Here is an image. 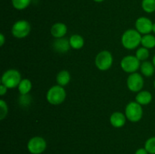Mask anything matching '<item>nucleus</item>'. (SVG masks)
<instances>
[{"label": "nucleus", "mask_w": 155, "mask_h": 154, "mask_svg": "<svg viewBox=\"0 0 155 154\" xmlns=\"http://www.w3.org/2000/svg\"><path fill=\"white\" fill-rule=\"evenodd\" d=\"M142 37L141 33H139L137 30L130 29L127 30L123 34L121 42L124 48L127 49L133 50L140 45L142 42Z\"/></svg>", "instance_id": "1"}, {"label": "nucleus", "mask_w": 155, "mask_h": 154, "mask_svg": "<svg viewBox=\"0 0 155 154\" xmlns=\"http://www.w3.org/2000/svg\"><path fill=\"white\" fill-rule=\"evenodd\" d=\"M66 91L62 86L54 85L48 89L46 95V99L49 104L52 105H58L62 104L66 98Z\"/></svg>", "instance_id": "2"}, {"label": "nucleus", "mask_w": 155, "mask_h": 154, "mask_svg": "<svg viewBox=\"0 0 155 154\" xmlns=\"http://www.w3.org/2000/svg\"><path fill=\"white\" fill-rule=\"evenodd\" d=\"M21 81V75L19 71L11 69L5 71L2 76V84L8 88H14L19 85Z\"/></svg>", "instance_id": "3"}, {"label": "nucleus", "mask_w": 155, "mask_h": 154, "mask_svg": "<svg viewBox=\"0 0 155 154\" xmlns=\"http://www.w3.org/2000/svg\"><path fill=\"white\" fill-rule=\"evenodd\" d=\"M125 115L127 119L130 122H136L141 120L143 115L142 106L136 101H133L127 104L125 109Z\"/></svg>", "instance_id": "4"}, {"label": "nucleus", "mask_w": 155, "mask_h": 154, "mask_svg": "<svg viewBox=\"0 0 155 154\" xmlns=\"http://www.w3.org/2000/svg\"><path fill=\"white\" fill-rule=\"evenodd\" d=\"M95 63L98 69L100 70H107L113 63V57L111 53L107 51H102L97 54Z\"/></svg>", "instance_id": "5"}, {"label": "nucleus", "mask_w": 155, "mask_h": 154, "mask_svg": "<svg viewBox=\"0 0 155 154\" xmlns=\"http://www.w3.org/2000/svg\"><path fill=\"white\" fill-rule=\"evenodd\" d=\"M46 141L42 137H33L27 143V149L31 154H41L45 150Z\"/></svg>", "instance_id": "6"}, {"label": "nucleus", "mask_w": 155, "mask_h": 154, "mask_svg": "<svg viewBox=\"0 0 155 154\" xmlns=\"http://www.w3.org/2000/svg\"><path fill=\"white\" fill-rule=\"evenodd\" d=\"M31 30L30 24L24 20L18 21L14 24L12 28V33L15 37L23 39L29 35Z\"/></svg>", "instance_id": "7"}, {"label": "nucleus", "mask_w": 155, "mask_h": 154, "mask_svg": "<svg viewBox=\"0 0 155 154\" xmlns=\"http://www.w3.org/2000/svg\"><path fill=\"white\" fill-rule=\"evenodd\" d=\"M120 66L124 72L133 73L139 69L140 66V60L135 56H126L121 60Z\"/></svg>", "instance_id": "8"}, {"label": "nucleus", "mask_w": 155, "mask_h": 154, "mask_svg": "<svg viewBox=\"0 0 155 154\" xmlns=\"http://www.w3.org/2000/svg\"><path fill=\"white\" fill-rule=\"evenodd\" d=\"M144 85V79L138 72H133L127 79V87L131 91H140Z\"/></svg>", "instance_id": "9"}, {"label": "nucleus", "mask_w": 155, "mask_h": 154, "mask_svg": "<svg viewBox=\"0 0 155 154\" xmlns=\"http://www.w3.org/2000/svg\"><path fill=\"white\" fill-rule=\"evenodd\" d=\"M136 28L139 33L141 34H149L152 31L153 23L148 18L142 17L138 18L136 22Z\"/></svg>", "instance_id": "10"}, {"label": "nucleus", "mask_w": 155, "mask_h": 154, "mask_svg": "<svg viewBox=\"0 0 155 154\" xmlns=\"http://www.w3.org/2000/svg\"><path fill=\"white\" fill-rule=\"evenodd\" d=\"M53 48L59 53H66L71 48L70 41L64 37L56 39L53 42Z\"/></svg>", "instance_id": "11"}, {"label": "nucleus", "mask_w": 155, "mask_h": 154, "mask_svg": "<svg viewBox=\"0 0 155 154\" xmlns=\"http://www.w3.org/2000/svg\"><path fill=\"white\" fill-rule=\"evenodd\" d=\"M127 121V116L120 112H114L110 118V124L115 128H121L124 126Z\"/></svg>", "instance_id": "12"}, {"label": "nucleus", "mask_w": 155, "mask_h": 154, "mask_svg": "<svg viewBox=\"0 0 155 154\" xmlns=\"http://www.w3.org/2000/svg\"><path fill=\"white\" fill-rule=\"evenodd\" d=\"M67 32H68V27L63 23H56L51 28V35L56 39L64 37L66 35Z\"/></svg>", "instance_id": "13"}, {"label": "nucleus", "mask_w": 155, "mask_h": 154, "mask_svg": "<svg viewBox=\"0 0 155 154\" xmlns=\"http://www.w3.org/2000/svg\"><path fill=\"white\" fill-rule=\"evenodd\" d=\"M152 101V95L148 91H140L136 97V101L141 105H147Z\"/></svg>", "instance_id": "14"}, {"label": "nucleus", "mask_w": 155, "mask_h": 154, "mask_svg": "<svg viewBox=\"0 0 155 154\" xmlns=\"http://www.w3.org/2000/svg\"><path fill=\"white\" fill-rule=\"evenodd\" d=\"M70 45L74 49H80L84 45V39L81 36L78 34L73 35L69 39Z\"/></svg>", "instance_id": "15"}, {"label": "nucleus", "mask_w": 155, "mask_h": 154, "mask_svg": "<svg viewBox=\"0 0 155 154\" xmlns=\"http://www.w3.org/2000/svg\"><path fill=\"white\" fill-rule=\"evenodd\" d=\"M56 80L59 85L61 86H65L70 82L71 80V75H70L69 72L67 70H61L58 73L57 77H56Z\"/></svg>", "instance_id": "16"}, {"label": "nucleus", "mask_w": 155, "mask_h": 154, "mask_svg": "<svg viewBox=\"0 0 155 154\" xmlns=\"http://www.w3.org/2000/svg\"><path fill=\"white\" fill-rule=\"evenodd\" d=\"M154 67L153 63L149 61H144L141 65V72L145 76L150 77L154 74Z\"/></svg>", "instance_id": "17"}, {"label": "nucleus", "mask_w": 155, "mask_h": 154, "mask_svg": "<svg viewBox=\"0 0 155 154\" xmlns=\"http://www.w3.org/2000/svg\"><path fill=\"white\" fill-rule=\"evenodd\" d=\"M141 44L142 46L148 48H153L155 47V36L151 34H146L142 37Z\"/></svg>", "instance_id": "18"}, {"label": "nucleus", "mask_w": 155, "mask_h": 154, "mask_svg": "<svg viewBox=\"0 0 155 154\" xmlns=\"http://www.w3.org/2000/svg\"><path fill=\"white\" fill-rule=\"evenodd\" d=\"M32 88V83L27 79H22L18 85V91L21 95H27Z\"/></svg>", "instance_id": "19"}, {"label": "nucleus", "mask_w": 155, "mask_h": 154, "mask_svg": "<svg viewBox=\"0 0 155 154\" xmlns=\"http://www.w3.org/2000/svg\"><path fill=\"white\" fill-rule=\"evenodd\" d=\"M142 6L145 12L153 13L155 11V0H142Z\"/></svg>", "instance_id": "20"}, {"label": "nucleus", "mask_w": 155, "mask_h": 154, "mask_svg": "<svg viewBox=\"0 0 155 154\" xmlns=\"http://www.w3.org/2000/svg\"><path fill=\"white\" fill-rule=\"evenodd\" d=\"M31 0H12V5L14 8L18 10L25 9L30 4Z\"/></svg>", "instance_id": "21"}, {"label": "nucleus", "mask_w": 155, "mask_h": 154, "mask_svg": "<svg viewBox=\"0 0 155 154\" xmlns=\"http://www.w3.org/2000/svg\"><path fill=\"white\" fill-rule=\"evenodd\" d=\"M136 57L139 59V60H145L146 59L148 58L149 57V51H148V48H145V47H142L139 48L136 51Z\"/></svg>", "instance_id": "22"}, {"label": "nucleus", "mask_w": 155, "mask_h": 154, "mask_svg": "<svg viewBox=\"0 0 155 154\" xmlns=\"http://www.w3.org/2000/svg\"><path fill=\"white\" fill-rule=\"evenodd\" d=\"M145 148L149 154H155V137H151L146 140Z\"/></svg>", "instance_id": "23"}, {"label": "nucleus", "mask_w": 155, "mask_h": 154, "mask_svg": "<svg viewBox=\"0 0 155 154\" xmlns=\"http://www.w3.org/2000/svg\"><path fill=\"white\" fill-rule=\"evenodd\" d=\"M8 114V106L5 101L0 100V119L2 120Z\"/></svg>", "instance_id": "24"}, {"label": "nucleus", "mask_w": 155, "mask_h": 154, "mask_svg": "<svg viewBox=\"0 0 155 154\" xmlns=\"http://www.w3.org/2000/svg\"><path fill=\"white\" fill-rule=\"evenodd\" d=\"M7 89L8 88L6 87L5 85L2 84L1 85H0V95H1V96H3V95L7 92Z\"/></svg>", "instance_id": "25"}, {"label": "nucleus", "mask_w": 155, "mask_h": 154, "mask_svg": "<svg viewBox=\"0 0 155 154\" xmlns=\"http://www.w3.org/2000/svg\"><path fill=\"white\" fill-rule=\"evenodd\" d=\"M135 154H148V151L146 150V149L144 147V148H139V149H138Z\"/></svg>", "instance_id": "26"}, {"label": "nucleus", "mask_w": 155, "mask_h": 154, "mask_svg": "<svg viewBox=\"0 0 155 154\" xmlns=\"http://www.w3.org/2000/svg\"><path fill=\"white\" fill-rule=\"evenodd\" d=\"M4 43H5V36L2 33H1V34H0V45L2 46V45H4Z\"/></svg>", "instance_id": "27"}, {"label": "nucleus", "mask_w": 155, "mask_h": 154, "mask_svg": "<svg viewBox=\"0 0 155 154\" xmlns=\"http://www.w3.org/2000/svg\"><path fill=\"white\" fill-rule=\"evenodd\" d=\"M152 32H154L155 33V23L154 24H153V28H152Z\"/></svg>", "instance_id": "28"}, {"label": "nucleus", "mask_w": 155, "mask_h": 154, "mask_svg": "<svg viewBox=\"0 0 155 154\" xmlns=\"http://www.w3.org/2000/svg\"><path fill=\"white\" fill-rule=\"evenodd\" d=\"M152 63H153V64H154V66H155V55L154 56V57H153V60H152Z\"/></svg>", "instance_id": "29"}, {"label": "nucleus", "mask_w": 155, "mask_h": 154, "mask_svg": "<svg viewBox=\"0 0 155 154\" xmlns=\"http://www.w3.org/2000/svg\"><path fill=\"white\" fill-rule=\"evenodd\" d=\"M95 2H103L104 0H94Z\"/></svg>", "instance_id": "30"}, {"label": "nucleus", "mask_w": 155, "mask_h": 154, "mask_svg": "<svg viewBox=\"0 0 155 154\" xmlns=\"http://www.w3.org/2000/svg\"><path fill=\"white\" fill-rule=\"evenodd\" d=\"M154 88H155V80H154Z\"/></svg>", "instance_id": "31"}]
</instances>
